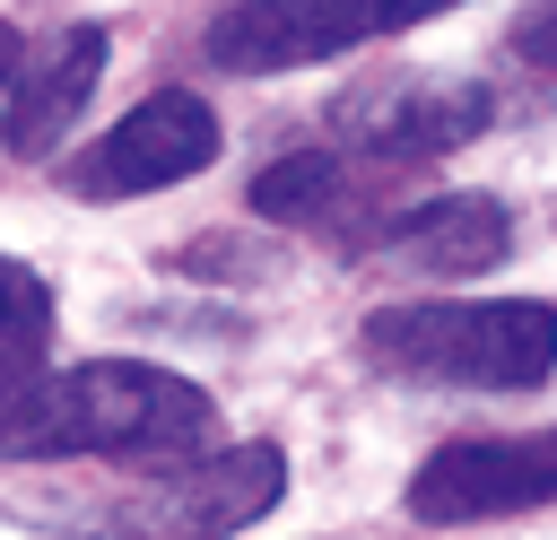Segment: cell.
I'll list each match as a JSON object with an SVG mask.
<instances>
[{
  "mask_svg": "<svg viewBox=\"0 0 557 540\" xmlns=\"http://www.w3.org/2000/svg\"><path fill=\"white\" fill-rule=\"evenodd\" d=\"M218 435V401L165 366L96 357L70 375H35L0 409V453L17 462H61V453H104V462H191Z\"/></svg>",
  "mask_w": 557,
  "mask_h": 540,
  "instance_id": "6da1fadb",
  "label": "cell"
},
{
  "mask_svg": "<svg viewBox=\"0 0 557 540\" xmlns=\"http://www.w3.org/2000/svg\"><path fill=\"white\" fill-rule=\"evenodd\" d=\"M366 357L444 383V392H531L557 366V305L487 296V305H383L366 314Z\"/></svg>",
  "mask_w": 557,
  "mask_h": 540,
  "instance_id": "7a4b0ae2",
  "label": "cell"
},
{
  "mask_svg": "<svg viewBox=\"0 0 557 540\" xmlns=\"http://www.w3.org/2000/svg\"><path fill=\"white\" fill-rule=\"evenodd\" d=\"M287 488V462L278 444H226V453H191V462H165L157 479H139L131 496L113 505H87L70 531L87 540H226L244 523H261Z\"/></svg>",
  "mask_w": 557,
  "mask_h": 540,
  "instance_id": "3957f363",
  "label": "cell"
},
{
  "mask_svg": "<svg viewBox=\"0 0 557 540\" xmlns=\"http://www.w3.org/2000/svg\"><path fill=\"white\" fill-rule=\"evenodd\" d=\"M461 0H226L200 35V52L235 78H270V70H313L348 44H374V35H400V26H426Z\"/></svg>",
  "mask_w": 557,
  "mask_h": 540,
  "instance_id": "277c9868",
  "label": "cell"
},
{
  "mask_svg": "<svg viewBox=\"0 0 557 540\" xmlns=\"http://www.w3.org/2000/svg\"><path fill=\"white\" fill-rule=\"evenodd\" d=\"M531 505H557V427L461 435V444L426 453L418 479H409L418 523H496V514H531Z\"/></svg>",
  "mask_w": 557,
  "mask_h": 540,
  "instance_id": "5b68a950",
  "label": "cell"
},
{
  "mask_svg": "<svg viewBox=\"0 0 557 540\" xmlns=\"http://www.w3.org/2000/svg\"><path fill=\"white\" fill-rule=\"evenodd\" d=\"M209 157H218V113H209V96L165 87V96H148L139 113H122V122L70 165V192H87V200H131V192H165V183L200 174Z\"/></svg>",
  "mask_w": 557,
  "mask_h": 540,
  "instance_id": "8992f818",
  "label": "cell"
},
{
  "mask_svg": "<svg viewBox=\"0 0 557 540\" xmlns=\"http://www.w3.org/2000/svg\"><path fill=\"white\" fill-rule=\"evenodd\" d=\"M487 113H496V96L479 78H383L339 105V131L374 157H444V148L479 139Z\"/></svg>",
  "mask_w": 557,
  "mask_h": 540,
  "instance_id": "52a82bcc",
  "label": "cell"
},
{
  "mask_svg": "<svg viewBox=\"0 0 557 540\" xmlns=\"http://www.w3.org/2000/svg\"><path fill=\"white\" fill-rule=\"evenodd\" d=\"M104 78V26H61L44 52H17L9 87H0V139L9 157H44L96 96Z\"/></svg>",
  "mask_w": 557,
  "mask_h": 540,
  "instance_id": "ba28073f",
  "label": "cell"
},
{
  "mask_svg": "<svg viewBox=\"0 0 557 540\" xmlns=\"http://www.w3.org/2000/svg\"><path fill=\"white\" fill-rule=\"evenodd\" d=\"M392 244H400L418 270L461 279V270H487V261H505V253H513V218H505L487 192H444V200H426V209L392 218Z\"/></svg>",
  "mask_w": 557,
  "mask_h": 540,
  "instance_id": "9c48e42d",
  "label": "cell"
},
{
  "mask_svg": "<svg viewBox=\"0 0 557 540\" xmlns=\"http://www.w3.org/2000/svg\"><path fill=\"white\" fill-rule=\"evenodd\" d=\"M44 331H52V287L0 253V409L44 375Z\"/></svg>",
  "mask_w": 557,
  "mask_h": 540,
  "instance_id": "30bf717a",
  "label": "cell"
},
{
  "mask_svg": "<svg viewBox=\"0 0 557 540\" xmlns=\"http://www.w3.org/2000/svg\"><path fill=\"white\" fill-rule=\"evenodd\" d=\"M339 192H348V165H339V157H322V148H305V157L261 165L252 209H261V218H278V226H313L322 209H339Z\"/></svg>",
  "mask_w": 557,
  "mask_h": 540,
  "instance_id": "8fae6325",
  "label": "cell"
},
{
  "mask_svg": "<svg viewBox=\"0 0 557 540\" xmlns=\"http://www.w3.org/2000/svg\"><path fill=\"white\" fill-rule=\"evenodd\" d=\"M513 52H522V61H548V70H557V0H531V9L513 17Z\"/></svg>",
  "mask_w": 557,
  "mask_h": 540,
  "instance_id": "7c38bea8",
  "label": "cell"
},
{
  "mask_svg": "<svg viewBox=\"0 0 557 540\" xmlns=\"http://www.w3.org/2000/svg\"><path fill=\"white\" fill-rule=\"evenodd\" d=\"M9 70H17V26H0V87H9Z\"/></svg>",
  "mask_w": 557,
  "mask_h": 540,
  "instance_id": "4fadbf2b",
  "label": "cell"
}]
</instances>
